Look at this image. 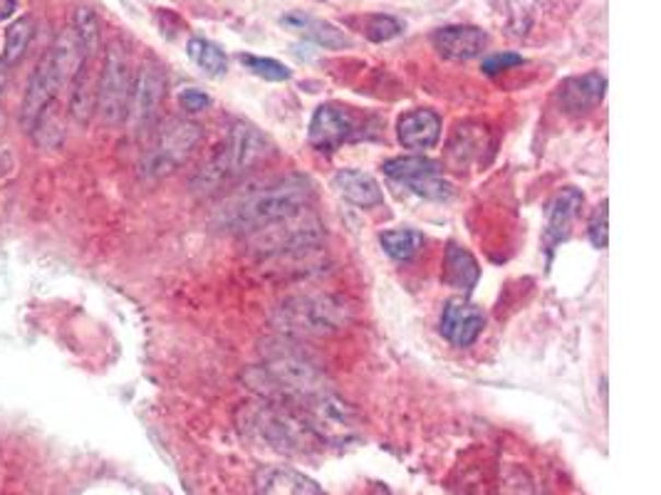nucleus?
Listing matches in <instances>:
<instances>
[{"instance_id": "f257e3e1", "label": "nucleus", "mask_w": 661, "mask_h": 495, "mask_svg": "<svg viewBox=\"0 0 661 495\" xmlns=\"http://www.w3.org/2000/svg\"><path fill=\"white\" fill-rule=\"evenodd\" d=\"M312 193V181L307 179V176H285L281 181L268 184L265 189L248 193L244 201H238L226 216H223V223H226L231 231L250 236V233L275 226V223L293 219L297 213L310 209Z\"/></svg>"}, {"instance_id": "f03ea898", "label": "nucleus", "mask_w": 661, "mask_h": 495, "mask_svg": "<svg viewBox=\"0 0 661 495\" xmlns=\"http://www.w3.org/2000/svg\"><path fill=\"white\" fill-rule=\"evenodd\" d=\"M270 154V142L248 121H233L216 152L193 176L191 186L199 193L216 191L236 181Z\"/></svg>"}, {"instance_id": "7ed1b4c3", "label": "nucleus", "mask_w": 661, "mask_h": 495, "mask_svg": "<svg viewBox=\"0 0 661 495\" xmlns=\"http://www.w3.org/2000/svg\"><path fill=\"white\" fill-rule=\"evenodd\" d=\"M246 432L253 434L260 444H265L278 453L303 456L318 451L322 441L307 426L300 411L287 401L265 399L263 404L246 409Z\"/></svg>"}, {"instance_id": "20e7f679", "label": "nucleus", "mask_w": 661, "mask_h": 495, "mask_svg": "<svg viewBox=\"0 0 661 495\" xmlns=\"http://www.w3.org/2000/svg\"><path fill=\"white\" fill-rule=\"evenodd\" d=\"M82 60L85 58H82L78 43H74L72 37V40H60L55 48L45 52L40 62H37V68L31 74V82H27L21 109V125L27 134H33L37 125H43L45 115H48V107L52 105V99L58 97V90L64 85L68 74L74 78Z\"/></svg>"}, {"instance_id": "39448f33", "label": "nucleus", "mask_w": 661, "mask_h": 495, "mask_svg": "<svg viewBox=\"0 0 661 495\" xmlns=\"http://www.w3.org/2000/svg\"><path fill=\"white\" fill-rule=\"evenodd\" d=\"M275 325L295 338H330L350 325V307L334 295H297L278 307Z\"/></svg>"}, {"instance_id": "423d86ee", "label": "nucleus", "mask_w": 661, "mask_h": 495, "mask_svg": "<svg viewBox=\"0 0 661 495\" xmlns=\"http://www.w3.org/2000/svg\"><path fill=\"white\" fill-rule=\"evenodd\" d=\"M293 406L300 411L307 426L312 428V434L320 438L322 446H344L357 436L359 422L355 409L344 404L340 397H334L328 389L297 401Z\"/></svg>"}, {"instance_id": "0eeeda50", "label": "nucleus", "mask_w": 661, "mask_h": 495, "mask_svg": "<svg viewBox=\"0 0 661 495\" xmlns=\"http://www.w3.org/2000/svg\"><path fill=\"white\" fill-rule=\"evenodd\" d=\"M132 64L129 55L119 43H111L107 50L102 74L97 80V107L105 125H122L129 117V102H132Z\"/></svg>"}, {"instance_id": "6e6552de", "label": "nucleus", "mask_w": 661, "mask_h": 495, "mask_svg": "<svg viewBox=\"0 0 661 495\" xmlns=\"http://www.w3.org/2000/svg\"><path fill=\"white\" fill-rule=\"evenodd\" d=\"M201 142V127L189 119H172L160 129L154 146L149 149L142 164V172L149 179H162L172 174L191 156Z\"/></svg>"}, {"instance_id": "1a4fd4ad", "label": "nucleus", "mask_w": 661, "mask_h": 495, "mask_svg": "<svg viewBox=\"0 0 661 495\" xmlns=\"http://www.w3.org/2000/svg\"><path fill=\"white\" fill-rule=\"evenodd\" d=\"M322 223L303 211L293 219H285L275 226L250 233V243L265 256H300L322 243Z\"/></svg>"}, {"instance_id": "9d476101", "label": "nucleus", "mask_w": 661, "mask_h": 495, "mask_svg": "<svg viewBox=\"0 0 661 495\" xmlns=\"http://www.w3.org/2000/svg\"><path fill=\"white\" fill-rule=\"evenodd\" d=\"M385 174L389 179L404 184L409 191L429 201H446L453 196V186L441 176V164L429 156H397L385 162Z\"/></svg>"}, {"instance_id": "9b49d317", "label": "nucleus", "mask_w": 661, "mask_h": 495, "mask_svg": "<svg viewBox=\"0 0 661 495\" xmlns=\"http://www.w3.org/2000/svg\"><path fill=\"white\" fill-rule=\"evenodd\" d=\"M359 134L362 129L357 125L355 115H352L347 107L320 105L312 115L307 139H310L312 149H318L322 154H332L338 152L342 144L355 142V139H359Z\"/></svg>"}, {"instance_id": "f8f14e48", "label": "nucleus", "mask_w": 661, "mask_h": 495, "mask_svg": "<svg viewBox=\"0 0 661 495\" xmlns=\"http://www.w3.org/2000/svg\"><path fill=\"white\" fill-rule=\"evenodd\" d=\"M164 95H166L164 70L154 60H146L137 72L132 102H129V117H132L137 129L146 132V129H152L156 125Z\"/></svg>"}, {"instance_id": "ddd939ff", "label": "nucleus", "mask_w": 661, "mask_h": 495, "mask_svg": "<svg viewBox=\"0 0 661 495\" xmlns=\"http://www.w3.org/2000/svg\"><path fill=\"white\" fill-rule=\"evenodd\" d=\"M486 327V313L479 305L465 300V297H453L446 303L441 313V334L453 347H471L481 338Z\"/></svg>"}, {"instance_id": "4468645a", "label": "nucleus", "mask_w": 661, "mask_h": 495, "mask_svg": "<svg viewBox=\"0 0 661 495\" xmlns=\"http://www.w3.org/2000/svg\"><path fill=\"white\" fill-rule=\"evenodd\" d=\"M432 43L441 58L465 62L483 55L488 48V35L476 25H446L432 35Z\"/></svg>"}, {"instance_id": "2eb2a0df", "label": "nucleus", "mask_w": 661, "mask_h": 495, "mask_svg": "<svg viewBox=\"0 0 661 495\" xmlns=\"http://www.w3.org/2000/svg\"><path fill=\"white\" fill-rule=\"evenodd\" d=\"M256 495H324L318 483L287 465H260L253 475Z\"/></svg>"}, {"instance_id": "dca6fc26", "label": "nucleus", "mask_w": 661, "mask_h": 495, "mask_svg": "<svg viewBox=\"0 0 661 495\" xmlns=\"http://www.w3.org/2000/svg\"><path fill=\"white\" fill-rule=\"evenodd\" d=\"M397 139L404 149L426 152L441 139V117L434 109H412L397 121Z\"/></svg>"}, {"instance_id": "f3484780", "label": "nucleus", "mask_w": 661, "mask_h": 495, "mask_svg": "<svg viewBox=\"0 0 661 495\" xmlns=\"http://www.w3.org/2000/svg\"><path fill=\"white\" fill-rule=\"evenodd\" d=\"M585 196L580 189L575 186H565L555 193V199L551 201V209H547V226H545V243L547 248H555L557 243H563L567 236H570L573 223L577 221L582 211Z\"/></svg>"}, {"instance_id": "a211bd4d", "label": "nucleus", "mask_w": 661, "mask_h": 495, "mask_svg": "<svg viewBox=\"0 0 661 495\" xmlns=\"http://www.w3.org/2000/svg\"><path fill=\"white\" fill-rule=\"evenodd\" d=\"M604 92H607V78L600 72H588L567 78L557 90V97H560V105L567 111H588L600 105Z\"/></svg>"}, {"instance_id": "6ab92c4d", "label": "nucleus", "mask_w": 661, "mask_h": 495, "mask_svg": "<svg viewBox=\"0 0 661 495\" xmlns=\"http://www.w3.org/2000/svg\"><path fill=\"white\" fill-rule=\"evenodd\" d=\"M281 25L287 27V31L303 35L305 40L322 45V48H328V50H342L352 45L350 35H344V31H340V27H334L328 21H320V17H312L305 13H287L281 17Z\"/></svg>"}, {"instance_id": "aec40b11", "label": "nucleus", "mask_w": 661, "mask_h": 495, "mask_svg": "<svg viewBox=\"0 0 661 495\" xmlns=\"http://www.w3.org/2000/svg\"><path fill=\"white\" fill-rule=\"evenodd\" d=\"M332 184L342 199L350 201L352 205H357V209H377V205L385 203L381 186L377 184L375 176H369L365 172L342 169L334 174Z\"/></svg>"}, {"instance_id": "412c9836", "label": "nucleus", "mask_w": 661, "mask_h": 495, "mask_svg": "<svg viewBox=\"0 0 661 495\" xmlns=\"http://www.w3.org/2000/svg\"><path fill=\"white\" fill-rule=\"evenodd\" d=\"M488 149V132L483 127H473V125H461L456 129L451 142H449V166L456 172H463L465 166H471L473 162H481L483 152Z\"/></svg>"}, {"instance_id": "4be33fe9", "label": "nucleus", "mask_w": 661, "mask_h": 495, "mask_svg": "<svg viewBox=\"0 0 661 495\" xmlns=\"http://www.w3.org/2000/svg\"><path fill=\"white\" fill-rule=\"evenodd\" d=\"M481 278V268L479 260L473 258L469 250L456 246V243H449V248H446L444 254V273L441 280L453 291H463L471 293L473 287H476Z\"/></svg>"}, {"instance_id": "5701e85b", "label": "nucleus", "mask_w": 661, "mask_h": 495, "mask_svg": "<svg viewBox=\"0 0 661 495\" xmlns=\"http://www.w3.org/2000/svg\"><path fill=\"white\" fill-rule=\"evenodd\" d=\"M97 107V82L92 80V58H85L80 62L78 72L72 78V95H70V115L87 125L95 115Z\"/></svg>"}, {"instance_id": "b1692460", "label": "nucleus", "mask_w": 661, "mask_h": 495, "mask_svg": "<svg viewBox=\"0 0 661 495\" xmlns=\"http://www.w3.org/2000/svg\"><path fill=\"white\" fill-rule=\"evenodd\" d=\"M379 243L389 258L409 263L424 248V236L414 228H394L379 233Z\"/></svg>"}, {"instance_id": "393cba45", "label": "nucleus", "mask_w": 661, "mask_h": 495, "mask_svg": "<svg viewBox=\"0 0 661 495\" xmlns=\"http://www.w3.org/2000/svg\"><path fill=\"white\" fill-rule=\"evenodd\" d=\"M72 37L78 43L82 58H95L99 52V17L90 11V8H78L72 15Z\"/></svg>"}, {"instance_id": "a878e982", "label": "nucleus", "mask_w": 661, "mask_h": 495, "mask_svg": "<svg viewBox=\"0 0 661 495\" xmlns=\"http://www.w3.org/2000/svg\"><path fill=\"white\" fill-rule=\"evenodd\" d=\"M186 52H189L193 64H199L211 78H221V74L228 72L226 52H223L216 43L203 40V37H191L189 45H186Z\"/></svg>"}, {"instance_id": "bb28decb", "label": "nucleus", "mask_w": 661, "mask_h": 495, "mask_svg": "<svg viewBox=\"0 0 661 495\" xmlns=\"http://www.w3.org/2000/svg\"><path fill=\"white\" fill-rule=\"evenodd\" d=\"M35 35V21L33 17H21V21H15L11 27H8L5 33V52H3V64H11L21 62L23 55L27 50V45H31Z\"/></svg>"}, {"instance_id": "cd10ccee", "label": "nucleus", "mask_w": 661, "mask_h": 495, "mask_svg": "<svg viewBox=\"0 0 661 495\" xmlns=\"http://www.w3.org/2000/svg\"><path fill=\"white\" fill-rule=\"evenodd\" d=\"M238 62L244 64L248 72H253L256 78L265 82H285L293 78V72L285 68L283 62L273 58H258V55H238Z\"/></svg>"}, {"instance_id": "c85d7f7f", "label": "nucleus", "mask_w": 661, "mask_h": 495, "mask_svg": "<svg viewBox=\"0 0 661 495\" xmlns=\"http://www.w3.org/2000/svg\"><path fill=\"white\" fill-rule=\"evenodd\" d=\"M404 33V23L392 15H371L367 21V37L371 43L394 40Z\"/></svg>"}, {"instance_id": "c756f323", "label": "nucleus", "mask_w": 661, "mask_h": 495, "mask_svg": "<svg viewBox=\"0 0 661 495\" xmlns=\"http://www.w3.org/2000/svg\"><path fill=\"white\" fill-rule=\"evenodd\" d=\"M607 209H610V201H602L598 209H594L592 219H590V240H592V246L600 250L607 248V243H610V231H607L610 211Z\"/></svg>"}, {"instance_id": "7c9ffc66", "label": "nucleus", "mask_w": 661, "mask_h": 495, "mask_svg": "<svg viewBox=\"0 0 661 495\" xmlns=\"http://www.w3.org/2000/svg\"><path fill=\"white\" fill-rule=\"evenodd\" d=\"M518 64H523V58L516 52H496V55H488L486 60H483L481 70L486 74H500L506 72L510 68H518Z\"/></svg>"}, {"instance_id": "2f4dec72", "label": "nucleus", "mask_w": 661, "mask_h": 495, "mask_svg": "<svg viewBox=\"0 0 661 495\" xmlns=\"http://www.w3.org/2000/svg\"><path fill=\"white\" fill-rule=\"evenodd\" d=\"M179 102H181V107L186 111H203L211 105V97L206 95V92H201L197 87H189V90L181 92Z\"/></svg>"}, {"instance_id": "473e14b6", "label": "nucleus", "mask_w": 661, "mask_h": 495, "mask_svg": "<svg viewBox=\"0 0 661 495\" xmlns=\"http://www.w3.org/2000/svg\"><path fill=\"white\" fill-rule=\"evenodd\" d=\"M15 11V0H0V21L11 17Z\"/></svg>"}]
</instances>
